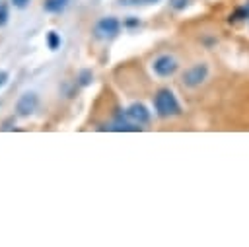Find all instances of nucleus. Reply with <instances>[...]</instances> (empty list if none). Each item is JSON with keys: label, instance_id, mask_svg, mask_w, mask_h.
<instances>
[{"label": "nucleus", "instance_id": "f257e3e1", "mask_svg": "<svg viewBox=\"0 0 249 247\" xmlns=\"http://www.w3.org/2000/svg\"><path fill=\"white\" fill-rule=\"evenodd\" d=\"M154 107H156V113L163 119L181 115V105H179V101L171 89H160L154 97Z\"/></svg>", "mask_w": 249, "mask_h": 247}, {"label": "nucleus", "instance_id": "f03ea898", "mask_svg": "<svg viewBox=\"0 0 249 247\" xmlns=\"http://www.w3.org/2000/svg\"><path fill=\"white\" fill-rule=\"evenodd\" d=\"M206 76H208V66L204 62H198V64H193L189 70H185L183 84L187 88H196L206 80Z\"/></svg>", "mask_w": 249, "mask_h": 247}, {"label": "nucleus", "instance_id": "7ed1b4c3", "mask_svg": "<svg viewBox=\"0 0 249 247\" xmlns=\"http://www.w3.org/2000/svg\"><path fill=\"white\" fill-rule=\"evenodd\" d=\"M119 31H121V23L117 18L107 16L95 23V37H99V39H113Z\"/></svg>", "mask_w": 249, "mask_h": 247}, {"label": "nucleus", "instance_id": "20e7f679", "mask_svg": "<svg viewBox=\"0 0 249 247\" xmlns=\"http://www.w3.org/2000/svg\"><path fill=\"white\" fill-rule=\"evenodd\" d=\"M177 66H179V64H177V60H175L171 54H161V56H158V58L154 60V64H152L154 72H156L158 76H161V78H167V76L175 74Z\"/></svg>", "mask_w": 249, "mask_h": 247}, {"label": "nucleus", "instance_id": "39448f33", "mask_svg": "<svg viewBox=\"0 0 249 247\" xmlns=\"http://www.w3.org/2000/svg\"><path fill=\"white\" fill-rule=\"evenodd\" d=\"M37 105H39L37 93H33V91H25V93H23V95L18 99V105H16V109H18V113H19L21 117H27V115L35 113Z\"/></svg>", "mask_w": 249, "mask_h": 247}, {"label": "nucleus", "instance_id": "423d86ee", "mask_svg": "<svg viewBox=\"0 0 249 247\" xmlns=\"http://www.w3.org/2000/svg\"><path fill=\"white\" fill-rule=\"evenodd\" d=\"M124 117H126L128 121L136 123V124H146V123L150 121V111H148L142 103H132V105L126 109Z\"/></svg>", "mask_w": 249, "mask_h": 247}, {"label": "nucleus", "instance_id": "0eeeda50", "mask_svg": "<svg viewBox=\"0 0 249 247\" xmlns=\"http://www.w3.org/2000/svg\"><path fill=\"white\" fill-rule=\"evenodd\" d=\"M66 2H68V0H45L43 8H45L47 12H60V10L66 6Z\"/></svg>", "mask_w": 249, "mask_h": 247}, {"label": "nucleus", "instance_id": "6e6552de", "mask_svg": "<svg viewBox=\"0 0 249 247\" xmlns=\"http://www.w3.org/2000/svg\"><path fill=\"white\" fill-rule=\"evenodd\" d=\"M47 45H49L51 51H56L60 47V35L56 31H49L47 33Z\"/></svg>", "mask_w": 249, "mask_h": 247}, {"label": "nucleus", "instance_id": "1a4fd4ad", "mask_svg": "<svg viewBox=\"0 0 249 247\" xmlns=\"http://www.w3.org/2000/svg\"><path fill=\"white\" fill-rule=\"evenodd\" d=\"M247 18H249V14H247V8L243 6V8H237V10L230 16V21L235 23V21H241V19H247Z\"/></svg>", "mask_w": 249, "mask_h": 247}, {"label": "nucleus", "instance_id": "9d476101", "mask_svg": "<svg viewBox=\"0 0 249 247\" xmlns=\"http://www.w3.org/2000/svg\"><path fill=\"white\" fill-rule=\"evenodd\" d=\"M91 82V70H82L80 72V84L82 86H88Z\"/></svg>", "mask_w": 249, "mask_h": 247}, {"label": "nucleus", "instance_id": "9b49d317", "mask_svg": "<svg viewBox=\"0 0 249 247\" xmlns=\"http://www.w3.org/2000/svg\"><path fill=\"white\" fill-rule=\"evenodd\" d=\"M6 21H8V6L0 4V27L6 25Z\"/></svg>", "mask_w": 249, "mask_h": 247}, {"label": "nucleus", "instance_id": "f8f14e48", "mask_svg": "<svg viewBox=\"0 0 249 247\" xmlns=\"http://www.w3.org/2000/svg\"><path fill=\"white\" fill-rule=\"evenodd\" d=\"M187 2H189V0H171V6H173L175 10H183V8L187 6Z\"/></svg>", "mask_w": 249, "mask_h": 247}, {"label": "nucleus", "instance_id": "ddd939ff", "mask_svg": "<svg viewBox=\"0 0 249 247\" xmlns=\"http://www.w3.org/2000/svg\"><path fill=\"white\" fill-rule=\"evenodd\" d=\"M12 4H14L16 8H25V6L29 4V0H12Z\"/></svg>", "mask_w": 249, "mask_h": 247}, {"label": "nucleus", "instance_id": "4468645a", "mask_svg": "<svg viewBox=\"0 0 249 247\" xmlns=\"http://www.w3.org/2000/svg\"><path fill=\"white\" fill-rule=\"evenodd\" d=\"M8 82V72H4V70H0V88L4 86Z\"/></svg>", "mask_w": 249, "mask_h": 247}, {"label": "nucleus", "instance_id": "2eb2a0df", "mask_svg": "<svg viewBox=\"0 0 249 247\" xmlns=\"http://www.w3.org/2000/svg\"><path fill=\"white\" fill-rule=\"evenodd\" d=\"M154 2H158V0H132L130 4H154Z\"/></svg>", "mask_w": 249, "mask_h": 247}, {"label": "nucleus", "instance_id": "dca6fc26", "mask_svg": "<svg viewBox=\"0 0 249 247\" xmlns=\"http://www.w3.org/2000/svg\"><path fill=\"white\" fill-rule=\"evenodd\" d=\"M245 8H247V14H249V0H247V4H245ZM247 21H249V18H247Z\"/></svg>", "mask_w": 249, "mask_h": 247}]
</instances>
